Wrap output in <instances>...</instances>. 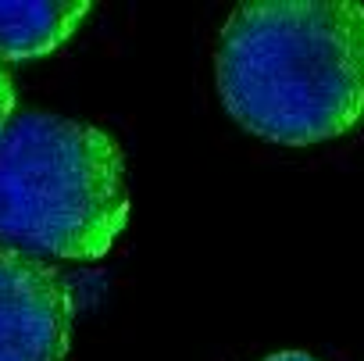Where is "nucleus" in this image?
<instances>
[{
	"label": "nucleus",
	"instance_id": "obj_3",
	"mask_svg": "<svg viewBox=\"0 0 364 361\" xmlns=\"http://www.w3.org/2000/svg\"><path fill=\"white\" fill-rule=\"evenodd\" d=\"M72 322L65 276L36 254L0 247V361H65Z\"/></svg>",
	"mask_w": 364,
	"mask_h": 361
},
{
	"label": "nucleus",
	"instance_id": "obj_6",
	"mask_svg": "<svg viewBox=\"0 0 364 361\" xmlns=\"http://www.w3.org/2000/svg\"><path fill=\"white\" fill-rule=\"evenodd\" d=\"M264 361H318V357H311V354H304V350H282V354H272V357H264Z\"/></svg>",
	"mask_w": 364,
	"mask_h": 361
},
{
	"label": "nucleus",
	"instance_id": "obj_1",
	"mask_svg": "<svg viewBox=\"0 0 364 361\" xmlns=\"http://www.w3.org/2000/svg\"><path fill=\"white\" fill-rule=\"evenodd\" d=\"M218 97L254 136L307 147L364 118V4L250 0L218 40Z\"/></svg>",
	"mask_w": 364,
	"mask_h": 361
},
{
	"label": "nucleus",
	"instance_id": "obj_4",
	"mask_svg": "<svg viewBox=\"0 0 364 361\" xmlns=\"http://www.w3.org/2000/svg\"><path fill=\"white\" fill-rule=\"evenodd\" d=\"M90 15L86 0H0V61L54 54Z\"/></svg>",
	"mask_w": 364,
	"mask_h": 361
},
{
	"label": "nucleus",
	"instance_id": "obj_5",
	"mask_svg": "<svg viewBox=\"0 0 364 361\" xmlns=\"http://www.w3.org/2000/svg\"><path fill=\"white\" fill-rule=\"evenodd\" d=\"M15 83H11V72H8V65L0 61V136H4V129L11 125V118H15Z\"/></svg>",
	"mask_w": 364,
	"mask_h": 361
},
{
	"label": "nucleus",
	"instance_id": "obj_2",
	"mask_svg": "<svg viewBox=\"0 0 364 361\" xmlns=\"http://www.w3.org/2000/svg\"><path fill=\"white\" fill-rule=\"evenodd\" d=\"M129 222L125 157L97 125L26 111L0 136V240L26 254L104 258Z\"/></svg>",
	"mask_w": 364,
	"mask_h": 361
}]
</instances>
